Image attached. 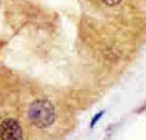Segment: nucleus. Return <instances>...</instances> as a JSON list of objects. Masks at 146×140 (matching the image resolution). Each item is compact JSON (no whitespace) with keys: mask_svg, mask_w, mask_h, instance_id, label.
<instances>
[{"mask_svg":"<svg viewBox=\"0 0 146 140\" xmlns=\"http://www.w3.org/2000/svg\"><path fill=\"white\" fill-rule=\"evenodd\" d=\"M102 114H103V112H101V113H99V114H97V116L93 119V121H92V125H93V127L95 125V123H96V121H97L98 119H99L100 117H101V115H102Z\"/></svg>","mask_w":146,"mask_h":140,"instance_id":"nucleus-4","label":"nucleus"},{"mask_svg":"<svg viewBox=\"0 0 146 140\" xmlns=\"http://www.w3.org/2000/svg\"><path fill=\"white\" fill-rule=\"evenodd\" d=\"M1 138L2 139H22V129L15 119H5L1 122Z\"/></svg>","mask_w":146,"mask_h":140,"instance_id":"nucleus-2","label":"nucleus"},{"mask_svg":"<svg viewBox=\"0 0 146 140\" xmlns=\"http://www.w3.org/2000/svg\"><path fill=\"white\" fill-rule=\"evenodd\" d=\"M29 119L33 125L39 129L50 127L55 121L56 114L53 104L47 100H36L29 109Z\"/></svg>","mask_w":146,"mask_h":140,"instance_id":"nucleus-1","label":"nucleus"},{"mask_svg":"<svg viewBox=\"0 0 146 140\" xmlns=\"http://www.w3.org/2000/svg\"><path fill=\"white\" fill-rule=\"evenodd\" d=\"M122 0H102V2L104 4H106L108 7H115L117 4H119Z\"/></svg>","mask_w":146,"mask_h":140,"instance_id":"nucleus-3","label":"nucleus"}]
</instances>
